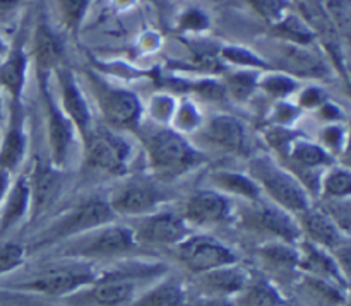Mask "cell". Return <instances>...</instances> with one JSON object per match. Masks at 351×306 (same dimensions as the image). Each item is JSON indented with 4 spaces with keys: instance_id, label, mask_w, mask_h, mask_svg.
<instances>
[{
    "instance_id": "47",
    "label": "cell",
    "mask_w": 351,
    "mask_h": 306,
    "mask_svg": "<svg viewBox=\"0 0 351 306\" xmlns=\"http://www.w3.org/2000/svg\"><path fill=\"white\" fill-rule=\"evenodd\" d=\"M12 180H14V175H10L9 171L5 170H0V205H2L7 192H9L10 185H12Z\"/></svg>"
},
{
    "instance_id": "11",
    "label": "cell",
    "mask_w": 351,
    "mask_h": 306,
    "mask_svg": "<svg viewBox=\"0 0 351 306\" xmlns=\"http://www.w3.org/2000/svg\"><path fill=\"white\" fill-rule=\"evenodd\" d=\"M48 77H40V91L43 98L45 108V123H47V140L48 153H50V163L57 168H64L67 163L71 151L74 147L75 127L71 122L64 110L60 108L58 101H55L53 94L47 88Z\"/></svg>"
},
{
    "instance_id": "24",
    "label": "cell",
    "mask_w": 351,
    "mask_h": 306,
    "mask_svg": "<svg viewBox=\"0 0 351 306\" xmlns=\"http://www.w3.org/2000/svg\"><path fill=\"white\" fill-rule=\"evenodd\" d=\"M33 57L36 62L38 77H48L50 72L64 64V47L60 38L45 21H41L34 31Z\"/></svg>"
},
{
    "instance_id": "15",
    "label": "cell",
    "mask_w": 351,
    "mask_h": 306,
    "mask_svg": "<svg viewBox=\"0 0 351 306\" xmlns=\"http://www.w3.org/2000/svg\"><path fill=\"white\" fill-rule=\"evenodd\" d=\"M26 175L31 199L29 221H34L47 211H50V207L58 199L62 190V181H64V173H62L60 168L53 166L50 161L38 160L29 173Z\"/></svg>"
},
{
    "instance_id": "12",
    "label": "cell",
    "mask_w": 351,
    "mask_h": 306,
    "mask_svg": "<svg viewBox=\"0 0 351 306\" xmlns=\"http://www.w3.org/2000/svg\"><path fill=\"white\" fill-rule=\"evenodd\" d=\"M137 243L177 246L191 235V228L182 218L180 211H165L163 207L136 219L130 226Z\"/></svg>"
},
{
    "instance_id": "26",
    "label": "cell",
    "mask_w": 351,
    "mask_h": 306,
    "mask_svg": "<svg viewBox=\"0 0 351 306\" xmlns=\"http://www.w3.org/2000/svg\"><path fill=\"white\" fill-rule=\"evenodd\" d=\"M213 183L216 185L218 192L223 195H233L247 201L249 204H254L259 199H263V192L257 187L256 181L249 177V175L239 173V171H228L219 170L213 173Z\"/></svg>"
},
{
    "instance_id": "8",
    "label": "cell",
    "mask_w": 351,
    "mask_h": 306,
    "mask_svg": "<svg viewBox=\"0 0 351 306\" xmlns=\"http://www.w3.org/2000/svg\"><path fill=\"white\" fill-rule=\"evenodd\" d=\"M165 183L147 178H132L110 194L108 204L117 218H143L165 205L168 194Z\"/></svg>"
},
{
    "instance_id": "1",
    "label": "cell",
    "mask_w": 351,
    "mask_h": 306,
    "mask_svg": "<svg viewBox=\"0 0 351 306\" xmlns=\"http://www.w3.org/2000/svg\"><path fill=\"white\" fill-rule=\"evenodd\" d=\"M147 163L154 178L161 183L177 180L204 163V154L195 149L184 133L167 127H158L143 137Z\"/></svg>"
},
{
    "instance_id": "13",
    "label": "cell",
    "mask_w": 351,
    "mask_h": 306,
    "mask_svg": "<svg viewBox=\"0 0 351 306\" xmlns=\"http://www.w3.org/2000/svg\"><path fill=\"white\" fill-rule=\"evenodd\" d=\"M250 205L252 209L245 216L247 225L273 236V240L276 242H285L290 245H298L302 242L300 226L291 212L285 211L273 202L263 201V199Z\"/></svg>"
},
{
    "instance_id": "10",
    "label": "cell",
    "mask_w": 351,
    "mask_h": 306,
    "mask_svg": "<svg viewBox=\"0 0 351 306\" xmlns=\"http://www.w3.org/2000/svg\"><path fill=\"white\" fill-rule=\"evenodd\" d=\"M177 257L182 266L192 274L209 272L218 267L239 264V255L221 240L208 235H189L184 242L178 243Z\"/></svg>"
},
{
    "instance_id": "42",
    "label": "cell",
    "mask_w": 351,
    "mask_h": 306,
    "mask_svg": "<svg viewBox=\"0 0 351 306\" xmlns=\"http://www.w3.org/2000/svg\"><path fill=\"white\" fill-rule=\"evenodd\" d=\"M298 113H300V108L287 101H280L273 110V122L276 123V127H287L288 129V125L298 118Z\"/></svg>"
},
{
    "instance_id": "38",
    "label": "cell",
    "mask_w": 351,
    "mask_h": 306,
    "mask_svg": "<svg viewBox=\"0 0 351 306\" xmlns=\"http://www.w3.org/2000/svg\"><path fill=\"white\" fill-rule=\"evenodd\" d=\"M247 2L259 12V16H263L273 26L288 14L287 0H247Z\"/></svg>"
},
{
    "instance_id": "22",
    "label": "cell",
    "mask_w": 351,
    "mask_h": 306,
    "mask_svg": "<svg viewBox=\"0 0 351 306\" xmlns=\"http://www.w3.org/2000/svg\"><path fill=\"white\" fill-rule=\"evenodd\" d=\"M29 183H27V175L21 173L12 180L9 192L0 205V240L21 225L26 218H29Z\"/></svg>"
},
{
    "instance_id": "17",
    "label": "cell",
    "mask_w": 351,
    "mask_h": 306,
    "mask_svg": "<svg viewBox=\"0 0 351 306\" xmlns=\"http://www.w3.org/2000/svg\"><path fill=\"white\" fill-rule=\"evenodd\" d=\"M27 146L29 139L24 125L23 105H10L9 120L0 139V170L9 171L10 175L17 173L26 160Z\"/></svg>"
},
{
    "instance_id": "23",
    "label": "cell",
    "mask_w": 351,
    "mask_h": 306,
    "mask_svg": "<svg viewBox=\"0 0 351 306\" xmlns=\"http://www.w3.org/2000/svg\"><path fill=\"white\" fill-rule=\"evenodd\" d=\"M27 62L29 57L24 51L23 44L17 41L7 51L5 58L0 64V89L5 91L10 98V105H23L24 86L27 77Z\"/></svg>"
},
{
    "instance_id": "44",
    "label": "cell",
    "mask_w": 351,
    "mask_h": 306,
    "mask_svg": "<svg viewBox=\"0 0 351 306\" xmlns=\"http://www.w3.org/2000/svg\"><path fill=\"white\" fill-rule=\"evenodd\" d=\"M317 110H319V118H321L322 122L339 123L341 120H345V116H343V112L339 110V106H336L335 103H331L329 99L324 103V105L319 106Z\"/></svg>"
},
{
    "instance_id": "49",
    "label": "cell",
    "mask_w": 351,
    "mask_h": 306,
    "mask_svg": "<svg viewBox=\"0 0 351 306\" xmlns=\"http://www.w3.org/2000/svg\"><path fill=\"white\" fill-rule=\"evenodd\" d=\"M5 50H7V48H5V44H3V41L0 40V55H2V53H5Z\"/></svg>"
},
{
    "instance_id": "21",
    "label": "cell",
    "mask_w": 351,
    "mask_h": 306,
    "mask_svg": "<svg viewBox=\"0 0 351 306\" xmlns=\"http://www.w3.org/2000/svg\"><path fill=\"white\" fill-rule=\"evenodd\" d=\"M202 137L230 153L242 154L247 149V132L243 123L233 115H215L202 129Z\"/></svg>"
},
{
    "instance_id": "43",
    "label": "cell",
    "mask_w": 351,
    "mask_h": 306,
    "mask_svg": "<svg viewBox=\"0 0 351 306\" xmlns=\"http://www.w3.org/2000/svg\"><path fill=\"white\" fill-rule=\"evenodd\" d=\"M180 26L182 29H189V31H199L208 27V17L201 12V10H187L184 14V17L180 19Z\"/></svg>"
},
{
    "instance_id": "18",
    "label": "cell",
    "mask_w": 351,
    "mask_h": 306,
    "mask_svg": "<svg viewBox=\"0 0 351 306\" xmlns=\"http://www.w3.org/2000/svg\"><path fill=\"white\" fill-rule=\"evenodd\" d=\"M53 74L57 75L58 88H60V108L71 118L77 133L82 137L95 123L93 122L88 99H86V96L79 89L77 81H75L74 74H72V71L67 65L62 64L60 67L55 68Z\"/></svg>"
},
{
    "instance_id": "46",
    "label": "cell",
    "mask_w": 351,
    "mask_h": 306,
    "mask_svg": "<svg viewBox=\"0 0 351 306\" xmlns=\"http://www.w3.org/2000/svg\"><path fill=\"white\" fill-rule=\"evenodd\" d=\"M23 2L24 0H0V21L12 16L14 10H16Z\"/></svg>"
},
{
    "instance_id": "39",
    "label": "cell",
    "mask_w": 351,
    "mask_h": 306,
    "mask_svg": "<svg viewBox=\"0 0 351 306\" xmlns=\"http://www.w3.org/2000/svg\"><path fill=\"white\" fill-rule=\"evenodd\" d=\"M223 58L230 60L235 65H242V67H252V68H269V65L257 57L256 53L249 51L247 48L242 47H226L221 51Z\"/></svg>"
},
{
    "instance_id": "25",
    "label": "cell",
    "mask_w": 351,
    "mask_h": 306,
    "mask_svg": "<svg viewBox=\"0 0 351 306\" xmlns=\"http://www.w3.org/2000/svg\"><path fill=\"white\" fill-rule=\"evenodd\" d=\"M187 293L177 277H160L154 286L144 291L130 306H187Z\"/></svg>"
},
{
    "instance_id": "7",
    "label": "cell",
    "mask_w": 351,
    "mask_h": 306,
    "mask_svg": "<svg viewBox=\"0 0 351 306\" xmlns=\"http://www.w3.org/2000/svg\"><path fill=\"white\" fill-rule=\"evenodd\" d=\"M84 166L98 173L123 177L129 168L132 147L119 130L103 123H93L82 136Z\"/></svg>"
},
{
    "instance_id": "45",
    "label": "cell",
    "mask_w": 351,
    "mask_h": 306,
    "mask_svg": "<svg viewBox=\"0 0 351 306\" xmlns=\"http://www.w3.org/2000/svg\"><path fill=\"white\" fill-rule=\"evenodd\" d=\"M187 306H235L233 300H226V298H208V296H199Z\"/></svg>"
},
{
    "instance_id": "29",
    "label": "cell",
    "mask_w": 351,
    "mask_h": 306,
    "mask_svg": "<svg viewBox=\"0 0 351 306\" xmlns=\"http://www.w3.org/2000/svg\"><path fill=\"white\" fill-rule=\"evenodd\" d=\"M351 194V173L345 166H329L322 171L319 181V195L326 201H339L350 199Z\"/></svg>"
},
{
    "instance_id": "41",
    "label": "cell",
    "mask_w": 351,
    "mask_h": 306,
    "mask_svg": "<svg viewBox=\"0 0 351 306\" xmlns=\"http://www.w3.org/2000/svg\"><path fill=\"white\" fill-rule=\"evenodd\" d=\"M328 101L326 98V92L322 91L317 86H308V88L302 89L300 96H298V106L300 108H308V110H317L319 106H322Z\"/></svg>"
},
{
    "instance_id": "14",
    "label": "cell",
    "mask_w": 351,
    "mask_h": 306,
    "mask_svg": "<svg viewBox=\"0 0 351 306\" xmlns=\"http://www.w3.org/2000/svg\"><path fill=\"white\" fill-rule=\"evenodd\" d=\"M180 214L189 228H211L228 221L232 216V202L218 190H195L185 199Z\"/></svg>"
},
{
    "instance_id": "16",
    "label": "cell",
    "mask_w": 351,
    "mask_h": 306,
    "mask_svg": "<svg viewBox=\"0 0 351 306\" xmlns=\"http://www.w3.org/2000/svg\"><path fill=\"white\" fill-rule=\"evenodd\" d=\"M295 218L300 226L302 240H305V242L314 243L321 248H326L328 252H335L339 246L350 243L348 235H345L335 225V221L326 214L322 207H315L312 204L307 211L295 216Z\"/></svg>"
},
{
    "instance_id": "36",
    "label": "cell",
    "mask_w": 351,
    "mask_h": 306,
    "mask_svg": "<svg viewBox=\"0 0 351 306\" xmlns=\"http://www.w3.org/2000/svg\"><path fill=\"white\" fill-rule=\"evenodd\" d=\"M26 259V246L17 242H2L0 240V276L19 269Z\"/></svg>"
},
{
    "instance_id": "48",
    "label": "cell",
    "mask_w": 351,
    "mask_h": 306,
    "mask_svg": "<svg viewBox=\"0 0 351 306\" xmlns=\"http://www.w3.org/2000/svg\"><path fill=\"white\" fill-rule=\"evenodd\" d=\"M3 118V101H2V89H0V122Z\"/></svg>"
},
{
    "instance_id": "28",
    "label": "cell",
    "mask_w": 351,
    "mask_h": 306,
    "mask_svg": "<svg viewBox=\"0 0 351 306\" xmlns=\"http://www.w3.org/2000/svg\"><path fill=\"white\" fill-rule=\"evenodd\" d=\"M257 253L263 264H266L274 272L288 274L298 270V245L273 240L261 245Z\"/></svg>"
},
{
    "instance_id": "6",
    "label": "cell",
    "mask_w": 351,
    "mask_h": 306,
    "mask_svg": "<svg viewBox=\"0 0 351 306\" xmlns=\"http://www.w3.org/2000/svg\"><path fill=\"white\" fill-rule=\"evenodd\" d=\"M99 274L93 267V262L74 259H60V262L43 267L36 274L16 284V290L27 291L45 296L69 298L79 291L91 286Z\"/></svg>"
},
{
    "instance_id": "31",
    "label": "cell",
    "mask_w": 351,
    "mask_h": 306,
    "mask_svg": "<svg viewBox=\"0 0 351 306\" xmlns=\"http://www.w3.org/2000/svg\"><path fill=\"white\" fill-rule=\"evenodd\" d=\"M285 60H287L288 72H291L290 75H322V72L326 71L324 64L315 55L304 50V47H298V44L288 47L287 53H285Z\"/></svg>"
},
{
    "instance_id": "37",
    "label": "cell",
    "mask_w": 351,
    "mask_h": 306,
    "mask_svg": "<svg viewBox=\"0 0 351 306\" xmlns=\"http://www.w3.org/2000/svg\"><path fill=\"white\" fill-rule=\"evenodd\" d=\"M319 144L328 151L329 154H339L346 149V129L339 123H331L324 127L319 137Z\"/></svg>"
},
{
    "instance_id": "40",
    "label": "cell",
    "mask_w": 351,
    "mask_h": 306,
    "mask_svg": "<svg viewBox=\"0 0 351 306\" xmlns=\"http://www.w3.org/2000/svg\"><path fill=\"white\" fill-rule=\"evenodd\" d=\"M171 122L177 127V129H173L177 130V132H191V130H195L199 127V123H201V115H199V112L195 110V106L187 101L178 108V112L173 113Z\"/></svg>"
},
{
    "instance_id": "30",
    "label": "cell",
    "mask_w": 351,
    "mask_h": 306,
    "mask_svg": "<svg viewBox=\"0 0 351 306\" xmlns=\"http://www.w3.org/2000/svg\"><path fill=\"white\" fill-rule=\"evenodd\" d=\"M274 31L281 38L298 47H308L315 40L314 29L308 26L307 21L298 16H291V14H287L280 23L274 24Z\"/></svg>"
},
{
    "instance_id": "34",
    "label": "cell",
    "mask_w": 351,
    "mask_h": 306,
    "mask_svg": "<svg viewBox=\"0 0 351 306\" xmlns=\"http://www.w3.org/2000/svg\"><path fill=\"white\" fill-rule=\"evenodd\" d=\"M324 12L339 36L350 33V0H324Z\"/></svg>"
},
{
    "instance_id": "19",
    "label": "cell",
    "mask_w": 351,
    "mask_h": 306,
    "mask_svg": "<svg viewBox=\"0 0 351 306\" xmlns=\"http://www.w3.org/2000/svg\"><path fill=\"white\" fill-rule=\"evenodd\" d=\"M298 270L315 279L336 284L343 290L348 288V277L339 269L332 253L305 240L298 243Z\"/></svg>"
},
{
    "instance_id": "27",
    "label": "cell",
    "mask_w": 351,
    "mask_h": 306,
    "mask_svg": "<svg viewBox=\"0 0 351 306\" xmlns=\"http://www.w3.org/2000/svg\"><path fill=\"white\" fill-rule=\"evenodd\" d=\"M235 306H288L280 291L267 279L250 277L242 291L233 298Z\"/></svg>"
},
{
    "instance_id": "2",
    "label": "cell",
    "mask_w": 351,
    "mask_h": 306,
    "mask_svg": "<svg viewBox=\"0 0 351 306\" xmlns=\"http://www.w3.org/2000/svg\"><path fill=\"white\" fill-rule=\"evenodd\" d=\"M163 264H134L99 274L98 279L86 290L69 296V301H86L96 306H125L139 296L144 279L161 277Z\"/></svg>"
},
{
    "instance_id": "3",
    "label": "cell",
    "mask_w": 351,
    "mask_h": 306,
    "mask_svg": "<svg viewBox=\"0 0 351 306\" xmlns=\"http://www.w3.org/2000/svg\"><path fill=\"white\" fill-rule=\"evenodd\" d=\"M249 175L269 202L293 216L302 214L312 205V197L298 178L273 156L259 154L249 161Z\"/></svg>"
},
{
    "instance_id": "4",
    "label": "cell",
    "mask_w": 351,
    "mask_h": 306,
    "mask_svg": "<svg viewBox=\"0 0 351 306\" xmlns=\"http://www.w3.org/2000/svg\"><path fill=\"white\" fill-rule=\"evenodd\" d=\"M117 221L115 212L108 204V199L93 195L84 199L75 205L69 207L67 211L55 216L53 221L45 226L36 236H34V248L41 246H55L69 238L82 235L86 231L98 228V226L108 225Z\"/></svg>"
},
{
    "instance_id": "35",
    "label": "cell",
    "mask_w": 351,
    "mask_h": 306,
    "mask_svg": "<svg viewBox=\"0 0 351 306\" xmlns=\"http://www.w3.org/2000/svg\"><path fill=\"white\" fill-rule=\"evenodd\" d=\"M55 2L64 26L71 31L77 29L88 10L89 0H55Z\"/></svg>"
},
{
    "instance_id": "5",
    "label": "cell",
    "mask_w": 351,
    "mask_h": 306,
    "mask_svg": "<svg viewBox=\"0 0 351 306\" xmlns=\"http://www.w3.org/2000/svg\"><path fill=\"white\" fill-rule=\"evenodd\" d=\"M55 246L60 250V259L96 262L125 255L136 248L137 242L130 226L113 221L65 240Z\"/></svg>"
},
{
    "instance_id": "20",
    "label": "cell",
    "mask_w": 351,
    "mask_h": 306,
    "mask_svg": "<svg viewBox=\"0 0 351 306\" xmlns=\"http://www.w3.org/2000/svg\"><path fill=\"white\" fill-rule=\"evenodd\" d=\"M250 276L239 264L218 267L209 272L199 274L197 284L201 288V296L226 298L233 300L249 283Z\"/></svg>"
},
{
    "instance_id": "32",
    "label": "cell",
    "mask_w": 351,
    "mask_h": 306,
    "mask_svg": "<svg viewBox=\"0 0 351 306\" xmlns=\"http://www.w3.org/2000/svg\"><path fill=\"white\" fill-rule=\"evenodd\" d=\"M259 88V75L257 72H233L226 77V92L233 96L239 101H247L250 96Z\"/></svg>"
},
{
    "instance_id": "9",
    "label": "cell",
    "mask_w": 351,
    "mask_h": 306,
    "mask_svg": "<svg viewBox=\"0 0 351 306\" xmlns=\"http://www.w3.org/2000/svg\"><path fill=\"white\" fill-rule=\"evenodd\" d=\"M88 79L96 105L99 106V112L105 118V125L115 130L137 129L141 122V113H143L139 98L134 92L106 84L91 72L88 74Z\"/></svg>"
},
{
    "instance_id": "33",
    "label": "cell",
    "mask_w": 351,
    "mask_h": 306,
    "mask_svg": "<svg viewBox=\"0 0 351 306\" xmlns=\"http://www.w3.org/2000/svg\"><path fill=\"white\" fill-rule=\"evenodd\" d=\"M259 88L274 99H287L298 89V82L290 74H267L259 77Z\"/></svg>"
}]
</instances>
